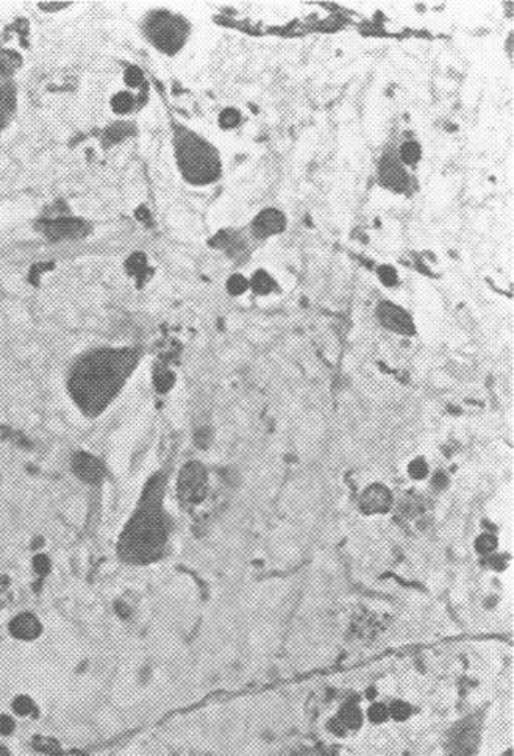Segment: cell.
Returning <instances> with one entry per match:
<instances>
[{
    "instance_id": "f1b7e54d",
    "label": "cell",
    "mask_w": 514,
    "mask_h": 756,
    "mask_svg": "<svg viewBox=\"0 0 514 756\" xmlns=\"http://www.w3.org/2000/svg\"><path fill=\"white\" fill-rule=\"evenodd\" d=\"M16 720L8 714H0V736H10L15 733Z\"/></svg>"
},
{
    "instance_id": "44dd1931",
    "label": "cell",
    "mask_w": 514,
    "mask_h": 756,
    "mask_svg": "<svg viewBox=\"0 0 514 756\" xmlns=\"http://www.w3.org/2000/svg\"><path fill=\"white\" fill-rule=\"evenodd\" d=\"M11 708L13 711H15V714L19 717L38 716V707L30 695H25V694L17 695L16 699L11 702Z\"/></svg>"
},
{
    "instance_id": "603a6c76",
    "label": "cell",
    "mask_w": 514,
    "mask_h": 756,
    "mask_svg": "<svg viewBox=\"0 0 514 756\" xmlns=\"http://www.w3.org/2000/svg\"><path fill=\"white\" fill-rule=\"evenodd\" d=\"M226 288L228 291L230 295H242L244 293H247V291L250 289V284H249V279H246L242 274H233L228 277V280L226 283Z\"/></svg>"
},
{
    "instance_id": "52a82bcc",
    "label": "cell",
    "mask_w": 514,
    "mask_h": 756,
    "mask_svg": "<svg viewBox=\"0 0 514 756\" xmlns=\"http://www.w3.org/2000/svg\"><path fill=\"white\" fill-rule=\"evenodd\" d=\"M288 227V217L281 210L269 206L261 210L250 222V233L258 241H266L272 236L283 233Z\"/></svg>"
},
{
    "instance_id": "83f0119b",
    "label": "cell",
    "mask_w": 514,
    "mask_h": 756,
    "mask_svg": "<svg viewBox=\"0 0 514 756\" xmlns=\"http://www.w3.org/2000/svg\"><path fill=\"white\" fill-rule=\"evenodd\" d=\"M475 548H477L480 553H491L494 548H496V538L491 534H481L477 542H475Z\"/></svg>"
},
{
    "instance_id": "484cf974",
    "label": "cell",
    "mask_w": 514,
    "mask_h": 756,
    "mask_svg": "<svg viewBox=\"0 0 514 756\" xmlns=\"http://www.w3.org/2000/svg\"><path fill=\"white\" fill-rule=\"evenodd\" d=\"M21 64V60H19V55L13 54V52L6 50V52H2L0 54V75H10L15 72V69Z\"/></svg>"
},
{
    "instance_id": "5bb4252c",
    "label": "cell",
    "mask_w": 514,
    "mask_h": 756,
    "mask_svg": "<svg viewBox=\"0 0 514 756\" xmlns=\"http://www.w3.org/2000/svg\"><path fill=\"white\" fill-rule=\"evenodd\" d=\"M361 722H363V714H361V711L358 709V707L345 705V708L339 711V714L333 717L330 728L335 734H344L347 732H353V730H357L359 725H361Z\"/></svg>"
},
{
    "instance_id": "e0dca14e",
    "label": "cell",
    "mask_w": 514,
    "mask_h": 756,
    "mask_svg": "<svg viewBox=\"0 0 514 756\" xmlns=\"http://www.w3.org/2000/svg\"><path fill=\"white\" fill-rule=\"evenodd\" d=\"M249 284H250V289L258 295H269V294H272L274 291H277L279 288L277 280H275L274 277L265 269H258L256 272H254L252 279L249 280Z\"/></svg>"
},
{
    "instance_id": "7402d4cb",
    "label": "cell",
    "mask_w": 514,
    "mask_h": 756,
    "mask_svg": "<svg viewBox=\"0 0 514 756\" xmlns=\"http://www.w3.org/2000/svg\"><path fill=\"white\" fill-rule=\"evenodd\" d=\"M375 274L378 277V280H380V283L383 284V286L387 288H397L400 284V275H399V270H397V268H394L393 264H380L375 269Z\"/></svg>"
},
{
    "instance_id": "5b68a950",
    "label": "cell",
    "mask_w": 514,
    "mask_h": 756,
    "mask_svg": "<svg viewBox=\"0 0 514 756\" xmlns=\"http://www.w3.org/2000/svg\"><path fill=\"white\" fill-rule=\"evenodd\" d=\"M481 720L478 716H469L455 723L446 744V756H475L480 742Z\"/></svg>"
},
{
    "instance_id": "d6a6232c",
    "label": "cell",
    "mask_w": 514,
    "mask_h": 756,
    "mask_svg": "<svg viewBox=\"0 0 514 756\" xmlns=\"http://www.w3.org/2000/svg\"><path fill=\"white\" fill-rule=\"evenodd\" d=\"M69 3H40V8L41 10H49V11H54V10H61V8H66Z\"/></svg>"
},
{
    "instance_id": "4dcf8cb0",
    "label": "cell",
    "mask_w": 514,
    "mask_h": 756,
    "mask_svg": "<svg viewBox=\"0 0 514 756\" xmlns=\"http://www.w3.org/2000/svg\"><path fill=\"white\" fill-rule=\"evenodd\" d=\"M125 80L130 86H139L143 83V72L139 68H128L125 72Z\"/></svg>"
},
{
    "instance_id": "2e32d148",
    "label": "cell",
    "mask_w": 514,
    "mask_h": 756,
    "mask_svg": "<svg viewBox=\"0 0 514 756\" xmlns=\"http://www.w3.org/2000/svg\"><path fill=\"white\" fill-rule=\"evenodd\" d=\"M396 148H397V157H399L403 166L408 167V169H414V167H417V164L422 161V155H423L422 146H421V142L416 141L414 138H408L402 141L399 146H396Z\"/></svg>"
},
{
    "instance_id": "d4e9b609",
    "label": "cell",
    "mask_w": 514,
    "mask_h": 756,
    "mask_svg": "<svg viewBox=\"0 0 514 756\" xmlns=\"http://www.w3.org/2000/svg\"><path fill=\"white\" fill-rule=\"evenodd\" d=\"M241 122V113L240 109L236 108H226L222 109L221 114H219V127L224 128V130H231V128H236L237 125H240Z\"/></svg>"
},
{
    "instance_id": "ac0fdd59",
    "label": "cell",
    "mask_w": 514,
    "mask_h": 756,
    "mask_svg": "<svg viewBox=\"0 0 514 756\" xmlns=\"http://www.w3.org/2000/svg\"><path fill=\"white\" fill-rule=\"evenodd\" d=\"M133 132H134V128L132 124H128V122H114V124L105 128L104 142L108 146L116 144V142L130 137Z\"/></svg>"
},
{
    "instance_id": "836d02e7",
    "label": "cell",
    "mask_w": 514,
    "mask_h": 756,
    "mask_svg": "<svg viewBox=\"0 0 514 756\" xmlns=\"http://www.w3.org/2000/svg\"><path fill=\"white\" fill-rule=\"evenodd\" d=\"M0 756H11L10 752L5 747H0Z\"/></svg>"
},
{
    "instance_id": "9c48e42d",
    "label": "cell",
    "mask_w": 514,
    "mask_h": 756,
    "mask_svg": "<svg viewBox=\"0 0 514 756\" xmlns=\"http://www.w3.org/2000/svg\"><path fill=\"white\" fill-rule=\"evenodd\" d=\"M70 470L81 483L86 484H99L105 477L104 463L88 452H77L72 455Z\"/></svg>"
},
{
    "instance_id": "9a60e30c",
    "label": "cell",
    "mask_w": 514,
    "mask_h": 756,
    "mask_svg": "<svg viewBox=\"0 0 514 756\" xmlns=\"http://www.w3.org/2000/svg\"><path fill=\"white\" fill-rule=\"evenodd\" d=\"M16 107V91L15 86L8 80H5L3 75H0V130L10 121L11 114L15 113Z\"/></svg>"
},
{
    "instance_id": "7a4b0ae2",
    "label": "cell",
    "mask_w": 514,
    "mask_h": 756,
    "mask_svg": "<svg viewBox=\"0 0 514 756\" xmlns=\"http://www.w3.org/2000/svg\"><path fill=\"white\" fill-rule=\"evenodd\" d=\"M143 31L153 47L164 55L173 56L188 43L191 24L173 11L153 10L144 19Z\"/></svg>"
},
{
    "instance_id": "8fae6325",
    "label": "cell",
    "mask_w": 514,
    "mask_h": 756,
    "mask_svg": "<svg viewBox=\"0 0 514 756\" xmlns=\"http://www.w3.org/2000/svg\"><path fill=\"white\" fill-rule=\"evenodd\" d=\"M8 631L13 638L17 639V641L30 642L41 636L42 624L40 617L35 616L33 612L24 611V612H19V615H16L10 620Z\"/></svg>"
},
{
    "instance_id": "8992f818",
    "label": "cell",
    "mask_w": 514,
    "mask_h": 756,
    "mask_svg": "<svg viewBox=\"0 0 514 756\" xmlns=\"http://www.w3.org/2000/svg\"><path fill=\"white\" fill-rule=\"evenodd\" d=\"M375 314L382 327H384L389 332L397 333V334H407V336L416 333V325L413 322V318H411V314L407 311V309L402 308L400 305H397V303L394 302L382 300L377 305Z\"/></svg>"
},
{
    "instance_id": "1f68e13d",
    "label": "cell",
    "mask_w": 514,
    "mask_h": 756,
    "mask_svg": "<svg viewBox=\"0 0 514 756\" xmlns=\"http://www.w3.org/2000/svg\"><path fill=\"white\" fill-rule=\"evenodd\" d=\"M369 716H371L372 720H384V719H388L389 709L384 708L383 705H377V707L374 705V707H372V709L369 711Z\"/></svg>"
},
{
    "instance_id": "7c38bea8",
    "label": "cell",
    "mask_w": 514,
    "mask_h": 756,
    "mask_svg": "<svg viewBox=\"0 0 514 756\" xmlns=\"http://www.w3.org/2000/svg\"><path fill=\"white\" fill-rule=\"evenodd\" d=\"M210 247L227 252L230 258H240L247 252L246 241L242 236L233 230H221L210 239Z\"/></svg>"
},
{
    "instance_id": "30bf717a",
    "label": "cell",
    "mask_w": 514,
    "mask_h": 756,
    "mask_svg": "<svg viewBox=\"0 0 514 756\" xmlns=\"http://www.w3.org/2000/svg\"><path fill=\"white\" fill-rule=\"evenodd\" d=\"M207 493V477L201 464L191 463L185 466L180 477V494L186 502H201Z\"/></svg>"
},
{
    "instance_id": "ffe728a7",
    "label": "cell",
    "mask_w": 514,
    "mask_h": 756,
    "mask_svg": "<svg viewBox=\"0 0 514 756\" xmlns=\"http://www.w3.org/2000/svg\"><path fill=\"white\" fill-rule=\"evenodd\" d=\"M31 746H33L36 752L44 753V755H49V756L63 755V748L60 746V742L54 738H49V736H35V738L31 739Z\"/></svg>"
},
{
    "instance_id": "4fadbf2b",
    "label": "cell",
    "mask_w": 514,
    "mask_h": 756,
    "mask_svg": "<svg viewBox=\"0 0 514 756\" xmlns=\"http://www.w3.org/2000/svg\"><path fill=\"white\" fill-rule=\"evenodd\" d=\"M391 493L382 486V484H374L371 486L361 497V509L368 514L374 513H384L388 511L391 507Z\"/></svg>"
},
{
    "instance_id": "d6986e66",
    "label": "cell",
    "mask_w": 514,
    "mask_h": 756,
    "mask_svg": "<svg viewBox=\"0 0 514 756\" xmlns=\"http://www.w3.org/2000/svg\"><path fill=\"white\" fill-rule=\"evenodd\" d=\"M127 272L134 275L139 281H144L149 277V266H147V258L144 254H134L128 258L125 263Z\"/></svg>"
},
{
    "instance_id": "cb8c5ba5",
    "label": "cell",
    "mask_w": 514,
    "mask_h": 756,
    "mask_svg": "<svg viewBox=\"0 0 514 756\" xmlns=\"http://www.w3.org/2000/svg\"><path fill=\"white\" fill-rule=\"evenodd\" d=\"M133 105H134V99H133V95L130 93H119V94H116L111 99L113 111L118 113V114L130 113Z\"/></svg>"
},
{
    "instance_id": "4316f807",
    "label": "cell",
    "mask_w": 514,
    "mask_h": 756,
    "mask_svg": "<svg viewBox=\"0 0 514 756\" xmlns=\"http://www.w3.org/2000/svg\"><path fill=\"white\" fill-rule=\"evenodd\" d=\"M31 566H33V571H35L36 575L46 577V575L50 572V569H52V561H50V558L47 557V555L38 553V555H35L33 563H31Z\"/></svg>"
},
{
    "instance_id": "6da1fadb",
    "label": "cell",
    "mask_w": 514,
    "mask_h": 756,
    "mask_svg": "<svg viewBox=\"0 0 514 756\" xmlns=\"http://www.w3.org/2000/svg\"><path fill=\"white\" fill-rule=\"evenodd\" d=\"M173 155L186 183L207 186L222 176V158L217 148L188 127H173Z\"/></svg>"
},
{
    "instance_id": "3957f363",
    "label": "cell",
    "mask_w": 514,
    "mask_h": 756,
    "mask_svg": "<svg viewBox=\"0 0 514 756\" xmlns=\"http://www.w3.org/2000/svg\"><path fill=\"white\" fill-rule=\"evenodd\" d=\"M124 544L133 560H150L153 552L166 541V530L162 516L144 513L134 518L124 530Z\"/></svg>"
},
{
    "instance_id": "f546056e",
    "label": "cell",
    "mask_w": 514,
    "mask_h": 756,
    "mask_svg": "<svg viewBox=\"0 0 514 756\" xmlns=\"http://www.w3.org/2000/svg\"><path fill=\"white\" fill-rule=\"evenodd\" d=\"M410 475L413 478H417V480H421V478H423L427 475V463L423 460H416L411 463L410 466Z\"/></svg>"
},
{
    "instance_id": "ba28073f",
    "label": "cell",
    "mask_w": 514,
    "mask_h": 756,
    "mask_svg": "<svg viewBox=\"0 0 514 756\" xmlns=\"http://www.w3.org/2000/svg\"><path fill=\"white\" fill-rule=\"evenodd\" d=\"M44 233L52 241H63V239H81L89 233V224L81 221L79 217L60 216L50 219L44 225Z\"/></svg>"
},
{
    "instance_id": "277c9868",
    "label": "cell",
    "mask_w": 514,
    "mask_h": 756,
    "mask_svg": "<svg viewBox=\"0 0 514 756\" xmlns=\"http://www.w3.org/2000/svg\"><path fill=\"white\" fill-rule=\"evenodd\" d=\"M377 182L384 191L397 196L408 194L413 190V176L397 157L396 146H388L378 158Z\"/></svg>"
}]
</instances>
